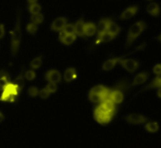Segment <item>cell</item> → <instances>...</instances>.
Instances as JSON below:
<instances>
[{"label": "cell", "instance_id": "30", "mask_svg": "<svg viewBox=\"0 0 161 148\" xmlns=\"http://www.w3.org/2000/svg\"><path fill=\"white\" fill-rule=\"evenodd\" d=\"M47 89H48L49 92L50 93H53V92H56L57 91V85L56 83H53V82H50L47 86Z\"/></svg>", "mask_w": 161, "mask_h": 148}, {"label": "cell", "instance_id": "12", "mask_svg": "<svg viewBox=\"0 0 161 148\" xmlns=\"http://www.w3.org/2000/svg\"><path fill=\"white\" fill-rule=\"evenodd\" d=\"M110 99L116 103H120L123 101L124 96H123L122 92L119 89H115L114 91H112L111 95H110Z\"/></svg>", "mask_w": 161, "mask_h": 148}, {"label": "cell", "instance_id": "5", "mask_svg": "<svg viewBox=\"0 0 161 148\" xmlns=\"http://www.w3.org/2000/svg\"><path fill=\"white\" fill-rule=\"evenodd\" d=\"M124 119H125V120L128 123L130 124H142L148 121L147 118H146L143 115H141V114H129V115H127Z\"/></svg>", "mask_w": 161, "mask_h": 148}, {"label": "cell", "instance_id": "6", "mask_svg": "<svg viewBox=\"0 0 161 148\" xmlns=\"http://www.w3.org/2000/svg\"><path fill=\"white\" fill-rule=\"evenodd\" d=\"M45 78L46 80H47V81L49 82L58 83L61 82V75L58 71L51 70L49 71L46 74Z\"/></svg>", "mask_w": 161, "mask_h": 148}, {"label": "cell", "instance_id": "23", "mask_svg": "<svg viewBox=\"0 0 161 148\" xmlns=\"http://www.w3.org/2000/svg\"><path fill=\"white\" fill-rule=\"evenodd\" d=\"M75 39H76V36L75 34H67L62 42L65 45H70L75 40Z\"/></svg>", "mask_w": 161, "mask_h": 148}, {"label": "cell", "instance_id": "17", "mask_svg": "<svg viewBox=\"0 0 161 148\" xmlns=\"http://www.w3.org/2000/svg\"><path fill=\"white\" fill-rule=\"evenodd\" d=\"M96 29H97V28L93 23L85 24L84 33L86 36L94 35L96 32Z\"/></svg>", "mask_w": 161, "mask_h": 148}, {"label": "cell", "instance_id": "22", "mask_svg": "<svg viewBox=\"0 0 161 148\" xmlns=\"http://www.w3.org/2000/svg\"><path fill=\"white\" fill-rule=\"evenodd\" d=\"M31 20L32 23L36 24H41L43 20V15L41 13H36L33 14L31 17Z\"/></svg>", "mask_w": 161, "mask_h": 148}, {"label": "cell", "instance_id": "1", "mask_svg": "<svg viewBox=\"0 0 161 148\" xmlns=\"http://www.w3.org/2000/svg\"><path fill=\"white\" fill-rule=\"evenodd\" d=\"M146 24L143 21L137 22V23H135V24H133L130 27V30L128 31V34H127V43H126L127 48H129L133 44L135 39L146 29Z\"/></svg>", "mask_w": 161, "mask_h": 148}, {"label": "cell", "instance_id": "16", "mask_svg": "<svg viewBox=\"0 0 161 148\" xmlns=\"http://www.w3.org/2000/svg\"><path fill=\"white\" fill-rule=\"evenodd\" d=\"M76 78V71L74 68H69L65 71L64 75V78L67 82H72Z\"/></svg>", "mask_w": 161, "mask_h": 148}, {"label": "cell", "instance_id": "2", "mask_svg": "<svg viewBox=\"0 0 161 148\" xmlns=\"http://www.w3.org/2000/svg\"><path fill=\"white\" fill-rule=\"evenodd\" d=\"M20 40H21V29H20V13H19L17 15V24L12 33V39H11V51L14 56H15L18 51Z\"/></svg>", "mask_w": 161, "mask_h": 148}, {"label": "cell", "instance_id": "11", "mask_svg": "<svg viewBox=\"0 0 161 148\" xmlns=\"http://www.w3.org/2000/svg\"><path fill=\"white\" fill-rule=\"evenodd\" d=\"M115 35L112 34L108 31H105V32L102 33V34H98V38H97V41H96V44H98L100 42H109V41L113 40L114 39Z\"/></svg>", "mask_w": 161, "mask_h": 148}, {"label": "cell", "instance_id": "9", "mask_svg": "<svg viewBox=\"0 0 161 148\" xmlns=\"http://www.w3.org/2000/svg\"><path fill=\"white\" fill-rule=\"evenodd\" d=\"M84 26L85 24L83 22V19H80L75 24V34H77L80 37L83 38V39H86V34L84 33Z\"/></svg>", "mask_w": 161, "mask_h": 148}, {"label": "cell", "instance_id": "14", "mask_svg": "<svg viewBox=\"0 0 161 148\" xmlns=\"http://www.w3.org/2000/svg\"><path fill=\"white\" fill-rule=\"evenodd\" d=\"M148 78H149V73H147V72H143V73L139 74L135 78L131 86H136V85L142 84L148 79Z\"/></svg>", "mask_w": 161, "mask_h": 148}, {"label": "cell", "instance_id": "29", "mask_svg": "<svg viewBox=\"0 0 161 148\" xmlns=\"http://www.w3.org/2000/svg\"><path fill=\"white\" fill-rule=\"evenodd\" d=\"M27 31L30 33V34H35L37 31V26L36 24L31 23L27 26Z\"/></svg>", "mask_w": 161, "mask_h": 148}, {"label": "cell", "instance_id": "36", "mask_svg": "<svg viewBox=\"0 0 161 148\" xmlns=\"http://www.w3.org/2000/svg\"><path fill=\"white\" fill-rule=\"evenodd\" d=\"M4 26H3V24L1 25V34H0V38H3V35H4Z\"/></svg>", "mask_w": 161, "mask_h": 148}, {"label": "cell", "instance_id": "27", "mask_svg": "<svg viewBox=\"0 0 161 148\" xmlns=\"http://www.w3.org/2000/svg\"><path fill=\"white\" fill-rule=\"evenodd\" d=\"M106 89L107 88L104 87L103 86H97L91 89V92H94V93H97V94H100V95H102V94L105 92Z\"/></svg>", "mask_w": 161, "mask_h": 148}, {"label": "cell", "instance_id": "15", "mask_svg": "<svg viewBox=\"0 0 161 148\" xmlns=\"http://www.w3.org/2000/svg\"><path fill=\"white\" fill-rule=\"evenodd\" d=\"M23 71H24V67H22V70H21V72H20V75H19V76L14 80V82H13L14 85L17 86L19 92L23 89L24 86H25V78H24V76H23Z\"/></svg>", "mask_w": 161, "mask_h": 148}, {"label": "cell", "instance_id": "7", "mask_svg": "<svg viewBox=\"0 0 161 148\" xmlns=\"http://www.w3.org/2000/svg\"><path fill=\"white\" fill-rule=\"evenodd\" d=\"M66 24H67V19L64 17H59L53 22L51 25V29L55 31H62Z\"/></svg>", "mask_w": 161, "mask_h": 148}, {"label": "cell", "instance_id": "24", "mask_svg": "<svg viewBox=\"0 0 161 148\" xmlns=\"http://www.w3.org/2000/svg\"><path fill=\"white\" fill-rule=\"evenodd\" d=\"M89 99L91 102H94V103H99V102H101L102 100V97L100 94L94 93V92H90Z\"/></svg>", "mask_w": 161, "mask_h": 148}, {"label": "cell", "instance_id": "19", "mask_svg": "<svg viewBox=\"0 0 161 148\" xmlns=\"http://www.w3.org/2000/svg\"><path fill=\"white\" fill-rule=\"evenodd\" d=\"M113 103H114V102H113L111 99H108V100H104L102 106L107 111L113 113V110H114V104H113Z\"/></svg>", "mask_w": 161, "mask_h": 148}, {"label": "cell", "instance_id": "32", "mask_svg": "<svg viewBox=\"0 0 161 148\" xmlns=\"http://www.w3.org/2000/svg\"><path fill=\"white\" fill-rule=\"evenodd\" d=\"M38 93H39L38 89L36 87H31L28 89V94H29L31 97H35L38 95Z\"/></svg>", "mask_w": 161, "mask_h": 148}, {"label": "cell", "instance_id": "33", "mask_svg": "<svg viewBox=\"0 0 161 148\" xmlns=\"http://www.w3.org/2000/svg\"><path fill=\"white\" fill-rule=\"evenodd\" d=\"M36 77V74L33 71H28L25 73V78L28 80H33Z\"/></svg>", "mask_w": 161, "mask_h": 148}, {"label": "cell", "instance_id": "8", "mask_svg": "<svg viewBox=\"0 0 161 148\" xmlns=\"http://www.w3.org/2000/svg\"><path fill=\"white\" fill-rule=\"evenodd\" d=\"M138 10V6H134L128 7L127 9L123 12V13L121 14L120 19L121 20H127V19L131 18L133 16H135L136 14V13Z\"/></svg>", "mask_w": 161, "mask_h": 148}, {"label": "cell", "instance_id": "37", "mask_svg": "<svg viewBox=\"0 0 161 148\" xmlns=\"http://www.w3.org/2000/svg\"><path fill=\"white\" fill-rule=\"evenodd\" d=\"M37 2V0H28V3L29 4H33V3H36Z\"/></svg>", "mask_w": 161, "mask_h": 148}, {"label": "cell", "instance_id": "10", "mask_svg": "<svg viewBox=\"0 0 161 148\" xmlns=\"http://www.w3.org/2000/svg\"><path fill=\"white\" fill-rule=\"evenodd\" d=\"M147 11L151 15L154 16V17H157V16L160 15V6L157 3H151L148 5Z\"/></svg>", "mask_w": 161, "mask_h": 148}, {"label": "cell", "instance_id": "34", "mask_svg": "<svg viewBox=\"0 0 161 148\" xmlns=\"http://www.w3.org/2000/svg\"><path fill=\"white\" fill-rule=\"evenodd\" d=\"M153 72L157 75L161 73V64H157L153 68Z\"/></svg>", "mask_w": 161, "mask_h": 148}, {"label": "cell", "instance_id": "18", "mask_svg": "<svg viewBox=\"0 0 161 148\" xmlns=\"http://www.w3.org/2000/svg\"><path fill=\"white\" fill-rule=\"evenodd\" d=\"M120 29H119V27L116 24V23H114L113 21L110 22L109 25H108V28L107 29V31H108L109 33H111L112 34L116 36L118 33L119 32Z\"/></svg>", "mask_w": 161, "mask_h": 148}, {"label": "cell", "instance_id": "28", "mask_svg": "<svg viewBox=\"0 0 161 148\" xmlns=\"http://www.w3.org/2000/svg\"><path fill=\"white\" fill-rule=\"evenodd\" d=\"M62 31H64L66 34H75V25L72 24H66Z\"/></svg>", "mask_w": 161, "mask_h": 148}, {"label": "cell", "instance_id": "39", "mask_svg": "<svg viewBox=\"0 0 161 148\" xmlns=\"http://www.w3.org/2000/svg\"><path fill=\"white\" fill-rule=\"evenodd\" d=\"M0 117H1V119H0V122H3V119H4V117H3V114H0Z\"/></svg>", "mask_w": 161, "mask_h": 148}, {"label": "cell", "instance_id": "4", "mask_svg": "<svg viewBox=\"0 0 161 148\" xmlns=\"http://www.w3.org/2000/svg\"><path fill=\"white\" fill-rule=\"evenodd\" d=\"M119 63L120 64V65L123 66V67L126 69L127 71L130 72H135V71L138 69L139 64L137 61L132 59H127V60H119Z\"/></svg>", "mask_w": 161, "mask_h": 148}, {"label": "cell", "instance_id": "25", "mask_svg": "<svg viewBox=\"0 0 161 148\" xmlns=\"http://www.w3.org/2000/svg\"><path fill=\"white\" fill-rule=\"evenodd\" d=\"M28 9H29V11L31 13L36 14V13H39L40 12L41 6L36 3H33V4H30Z\"/></svg>", "mask_w": 161, "mask_h": 148}, {"label": "cell", "instance_id": "20", "mask_svg": "<svg viewBox=\"0 0 161 148\" xmlns=\"http://www.w3.org/2000/svg\"><path fill=\"white\" fill-rule=\"evenodd\" d=\"M160 82H161V73L159 74V75H157V78H156L155 79L150 83V84L148 85L146 88H144L143 90H147V89H153V88H158V85Z\"/></svg>", "mask_w": 161, "mask_h": 148}, {"label": "cell", "instance_id": "3", "mask_svg": "<svg viewBox=\"0 0 161 148\" xmlns=\"http://www.w3.org/2000/svg\"><path fill=\"white\" fill-rule=\"evenodd\" d=\"M95 119L99 123L106 124L111 120L112 113L107 111L101 105L100 107L95 110Z\"/></svg>", "mask_w": 161, "mask_h": 148}, {"label": "cell", "instance_id": "26", "mask_svg": "<svg viewBox=\"0 0 161 148\" xmlns=\"http://www.w3.org/2000/svg\"><path fill=\"white\" fill-rule=\"evenodd\" d=\"M42 64V56H39L37 58H35L31 62V67L33 69H37Z\"/></svg>", "mask_w": 161, "mask_h": 148}, {"label": "cell", "instance_id": "21", "mask_svg": "<svg viewBox=\"0 0 161 148\" xmlns=\"http://www.w3.org/2000/svg\"><path fill=\"white\" fill-rule=\"evenodd\" d=\"M146 130L149 133H156L159 130V125L157 122H149L146 124Z\"/></svg>", "mask_w": 161, "mask_h": 148}, {"label": "cell", "instance_id": "40", "mask_svg": "<svg viewBox=\"0 0 161 148\" xmlns=\"http://www.w3.org/2000/svg\"><path fill=\"white\" fill-rule=\"evenodd\" d=\"M157 39H158V40H159V41H160V42H161V34H160V36H159V37H158V38H157Z\"/></svg>", "mask_w": 161, "mask_h": 148}, {"label": "cell", "instance_id": "31", "mask_svg": "<svg viewBox=\"0 0 161 148\" xmlns=\"http://www.w3.org/2000/svg\"><path fill=\"white\" fill-rule=\"evenodd\" d=\"M50 92H49L48 89L46 88V89H41L40 92H39V96H40L41 98L42 99H47V97H49V95H50Z\"/></svg>", "mask_w": 161, "mask_h": 148}, {"label": "cell", "instance_id": "38", "mask_svg": "<svg viewBox=\"0 0 161 148\" xmlns=\"http://www.w3.org/2000/svg\"><path fill=\"white\" fill-rule=\"evenodd\" d=\"M158 97L161 98V88L158 90Z\"/></svg>", "mask_w": 161, "mask_h": 148}, {"label": "cell", "instance_id": "35", "mask_svg": "<svg viewBox=\"0 0 161 148\" xmlns=\"http://www.w3.org/2000/svg\"><path fill=\"white\" fill-rule=\"evenodd\" d=\"M66 35H67V34H66V33L64 32V31H61V32L60 33V34H59V39H60V40H61V42H62V41L64 40V38H65Z\"/></svg>", "mask_w": 161, "mask_h": 148}, {"label": "cell", "instance_id": "13", "mask_svg": "<svg viewBox=\"0 0 161 148\" xmlns=\"http://www.w3.org/2000/svg\"><path fill=\"white\" fill-rule=\"evenodd\" d=\"M112 20L110 19H102L100 22H99L98 25H97V31H98V34H102V33L107 31V29L108 28L110 22Z\"/></svg>", "mask_w": 161, "mask_h": 148}]
</instances>
